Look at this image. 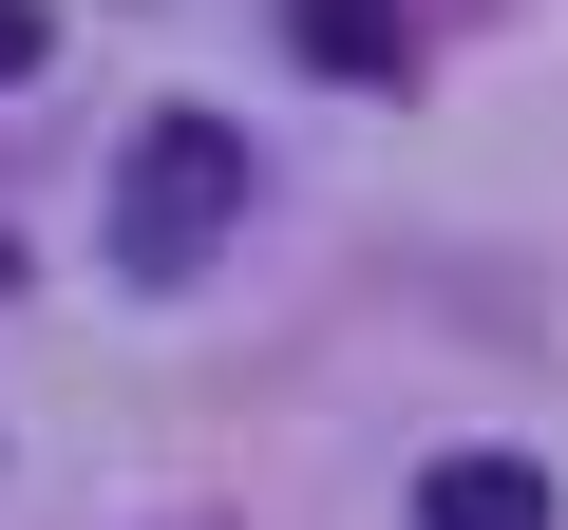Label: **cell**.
<instances>
[{
	"mask_svg": "<svg viewBox=\"0 0 568 530\" xmlns=\"http://www.w3.org/2000/svg\"><path fill=\"white\" fill-rule=\"evenodd\" d=\"M227 208H246V133H227V114H152V133L114 152L95 246H114V285H190V265L227 246Z\"/></svg>",
	"mask_w": 568,
	"mask_h": 530,
	"instance_id": "1",
	"label": "cell"
},
{
	"mask_svg": "<svg viewBox=\"0 0 568 530\" xmlns=\"http://www.w3.org/2000/svg\"><path fill=\"white\" fill-rule=\"evenodd\" d=\"M417 530H549V473L530 455H436L417 473Z\"/></svg>",
	"mask_w": 568,
	"mask_h": 530,
	"instance_id": "2",
	"label": "cell"
},
{
	"mask_svg": "<svg viewBox=\"0 0 568 530\" xmlns=\"http://www.w3.org/2000/svg\"><path fill=\"white\" fill-rule=\"evenodd\" d=\"M284 58L304 77H398V0H284Z\"/></svg>",
	"mask_w": 568,
	"mask_h": 530,
	"instance_id": "3",
	"label": "cell"
},
{
	"mask_svg": "<svg viewBox=\"0 0 568 530\" xmlns=\"http://www.w3.org/2000/svg\"><path fill=\"white\" fill-rule=\"evenodd\" d=\"M0 77H39V0H0Z\"/></svg>",
	"mask_w": 568,
	"mask_h": 530,
	"instance_id": "4",
	"label": "cell"
}]
</instances>
